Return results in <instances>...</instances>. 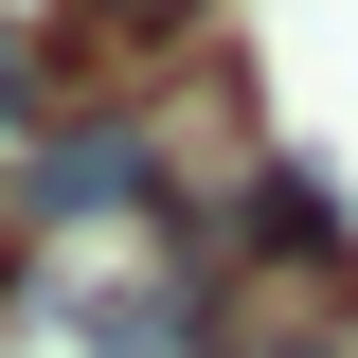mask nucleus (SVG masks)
<instances>
[{"label":"nucleus","instance_id":"nucleus-1","mask_svg":"<svg viewBox=\"0 0 358 358\" xmlns=\"http://www.w3.org/2000/svg\"><path fill=\"white\" fill-rule=\"evenodd\" d=\"M215 268H305V287H358V233H341V197H322L305 162H251L215 197Z\"/></svg>","mask_w":358,"mask_h":358},{"label":"nucleus","instance_id":"nucleus-2","mask_svg":"<svg viewBox=\"0 0 358 358\" xmlns=\"http://www.w3.org/2000/svg\"><path fill=\"white\" fill-rule=\"evenodd\" d=\"M215 358H358V341H341V322H233Z\"/></svg>","mask_w":358,"mask_h":358}]
</instances>
